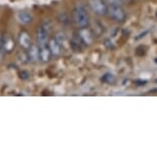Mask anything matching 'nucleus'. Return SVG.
Listing matches in <instances>:
<instances>
[{"instance_id": "obj_1", "label": "nucleus", "mask_w": 157, "mask_h": 157, "mask_svg": "<svg viewBox=\"0 0 157 157\" xmlns=\"http://www.w3.org/2000/svg\"><path fill=\"white\" fill-rule=\"evenodd\" d=\"M73 21L79 28H86L90 26V14L83 4L78 3L74 7Z\"/></svg>"}, {"instance_id": "obj_2", "label": "nucleus", "mask_w": 157, "mask_h": 157, "mask_svg": "<svg viewBox=\"0 0 157 157\" xmlns=\"http://www.w3.org/2000/svg\"><path fill=\"white\" fill-rule=\"evenodd\" d=\"M50 32V23H44V25L40 26L37 30L36 33V38H37V42L39 44L40 47L45 46V44L48 41V35Z\"/></svg>"}, {"instance_id": "obj_3", "label": "nucleus", "mask_w": 157, "mask_h": 157, "mask_svg": "<svg viewBox=\"0 0 157 157\" xmlns=\"http://www.w3.org/2000/svg\"><path fill=\"white\" fill-rule=\"evenodd\" d=\"M107 14L110 19L118 23H123L126 19V13L121 6H108Z\"/></svg>"}, {"instance_id": "obj_4", "label": "nucleus", "mask_w": 157, "mask_h": 157, "mask_svg": "<svg viewBox=\"0 0 157 157\" xmlns=\"http://www.w3.org/2000/svg\"><path fill=\"white\" fill-rule=\"evenodd\" d=\"M88 5L97 16L103 17L107 14L108 5L104 0H88Z\"/></svg>"}, {"instance_id": "obj_5", "label": "nucleus", "mask_w": 157, "mask_h": 157, "mask_svg": "<svg viewBox=\"0 0 157 157\" xmlns=\"http://www.w3.org/2000/svg\"><path fill=\"white\" fill-rule=\"evenodd\" d=\"M78 37L81 40V42L85 45H90L94 41V36L91 32L86 28H79L78 30Z\"/></svg>"}, {"instance_id": "obj_6", "label": "nucleus", "mask_w": 157, "mask_h": 157, "mask_svg": "<svg viewBox=\"0 0 157 157\" xmlns=\"http://www.w3.org/2000/svg\"><path fill=\"white\" fill-rule=\"evenodd\" d=\"M20 45L25 49H28L31 46V37L30 34L26 31H22L19 35Z\"/></svg>"}, {"instance_id": "obj_7", "label": "nucleus", "mask_w": 157, "mask_h": 157, "mask_svg": "<svg viewBox=\"0 0 157 157\" xmlns=\"http://www.w3.org/2000/svg\"><path fill=\"white\" fill-rule=\"evenodd\" d=\"M39 54H40V48L36 45L31 44V46L28 48V59L31 62H37L39 60Z\"/></svg>"}, {"instance_id": "obj_8", "label": "nucleus", "mask_w": 157, "mask_h": 157, "mask_svg": "<svg viewBox=\"0 0 157 157\" xmlns=\"http://www.w3.org/2000/svg\"><path fill=\"white\" fill-rule=\"evenodd\" d=\"M17 20H19L20 23L24 24V25H28V24L32 23L33 17H32V14L29 13V11L22 10L17 13Z\"/></svg>"}, {"instance_id": "obj_9", "label": "nucleus", "mask_w": 157, "mask_h": 157, "mask_svg": "<svg viewBox=\"0 0 157 157\" xmlns=\"http://www.w3.org/2000/svg\"><path fill=\"white\" fill-rule=\"evenodd\" d=\"M48 48L50 50V54L54 57H58L61 55V45L58 43V41L56 39H52L48 43Z\"/></svg>"}, {"instance_id": "obj_10", "label": "nucleus", "mask_w": 157, "mask_h": 157, "mask_svg": "<svg viewBox=\"0 0 157 157\" xmlns=\"http://www.w3.org/2000/svg\"><path fill=\"white\" fill-rule=\"evenodd\" d=\"M52 54H50V50L48 47H40V54H39V60L42 62H48L49 58Z\"/></svg>"}, {"instance_id": "obj_11", "label": "nucleus", "mask_w": 157, "mask_h": 157, "mask_svg": "<svg viewBox=\"0 0 157 157\" xmlns=\"http://www.w3.org/2000/svg\"><path fill=\"white\" fill-rule=\"evenodd\" d=\"M13 48H14V40L11 37H6L4 39L3 49L5 50V52H10Z\"/></svg>"}, {"instance_id": "obj_12", "label": "nucleus", "mask_w": 157, "mask_h": 157, "mask_svg": "<svg viewBox=\"0 0 157 157\" xmlns=\"http://www.w3.org/2000/svg\"><path fill=\"white\" fill-rule=\"evenodd\" d=\"M101 80H102L103 82H105V83H112V82H114V80H115V77H114L113 74L106 73L105 75L102 76Z\"/></svg>"}, {"instance_id": "obj_13", "label": "nucleus", "mask_w": 157, "mask_h": 157, "mask_svg": "<svg viewBox=\"0 0 157 157\" xmlns=\"http://www.w3.org/2000/svg\"><path fill=\"white\" fill-rule=\"evenodd\" d=\"M108 6H121L123 0H104Z\"/></svg>"}, {"instance_id": "obj_14", "label": "nucleus", "mask_w": 157, "mask_h": 157, "mask_svg": "<svg viewBox=\"0 0 157 157\" xmlns=\"http://www.w3.org/2000/svg\"><path fill=\"white\" fill-rule=\"evenodd\" d=\"M55 39L58 41V43L60 44V45H62V44H64L65 41H66V36H65V34L63 32H58V33L56 34Z\"/></svg>"}, {"instance_id": "obj_15", "label": "nucleus", "mask_w": 157, "mask_h": 157, "mask_svg": "<svg viewBox=\"0 0 157 157\" xmlns=\"http://www.w3.org/2000/svg\"><path fill=\"white\" fill-rule=\"evenodd\" d=\"M2 40H3V38H2V35L0 33V48H1V46H2Z\"/></svg>"}, {"instance_id": "obj_16", "label": "nucleus", "mask_w": 157, "mask_h": 157, "mask_svg": "<svg viewBox=\"0 0 157 157\" xmlns=\"http://www.w3.org/2000/svg\"><path fill=\"white\" fill-rule=\"evenodd\" d=\"M156 17H157V13H156Z\"/></svg>"}]
</instances>
